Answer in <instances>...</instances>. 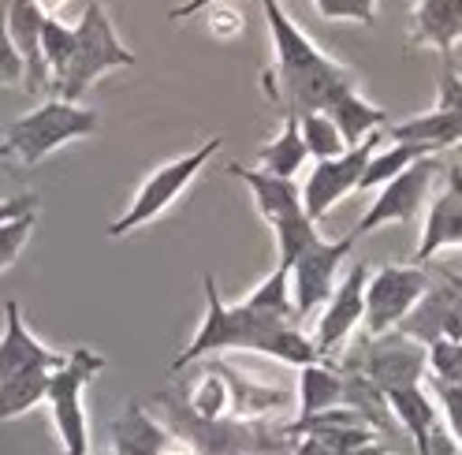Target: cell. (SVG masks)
Returning a JSON list of instances; mask_svg holds the SVG:
<instances>
[{
	"label": "cell",
	"instance_id": "cell-1",
	"mask_svg": "<svg viewBox=\"0 0 462 455\" xmlns=\"http://www.w3.org/2000/svg\"><path fill=\"white\" fill-rule=\"evenodd\" d=\"M262 12L273 38V68L262 87L280 116L325 112L339 94L358 90V75L310 42V34L283 12V0H262Z\"/></svg>",
	"mask_w": 462,
	"mask_h": 455
},
{
	"label": "cell",
	"instance_id": "cell-2",
	"mask_svg": "<svg viewBox=\"0 0 462 455\" xmlns=\"http://www.w3.org/2000/svg\"><path fill=\"white\" fill-rule=\"evenodd\" d=\"M201 288H206V318H201L190 344L176 355L171 369H187V366L209 358V355H220V351H254V355H265V358H280L287 366L317 362L313 339L299 325L273 321L265 314H257V310H250L246 302L227 306L217 292L213 273H206Z\"/></svg>",
	"mask_w": 462,
	"mask_h": 455
},
{
	"label": "cell",
	"instance_id": "cell-3",
	"mask_svg": "<svg viewBox=\"0 0 462 455\" xmlns=\"http://www.w3.org/2000/svg\"><path fill=\"white\" fill-rule=\"evenodd\" d=\"M134 64H138V56L120 42L105 5L101 0H90L75 26V45H71L68 64L52 79V94L60 101H79L105 71L134 68Z\"/></svg>",
	"mask_w": 462,
	"mask_h": 455
},
{
	"label": "cell",
	"instance_id": "cell-4",
	"mask_svg": "<svg viewBox=\"0 0 462 455\" xmlns=\"http://www.w3.org/2000/svg\"><path fill=\"white\" fill-rule=\"evenodd\" d=\"M97 127H101V116L94 108L52 98V101L38 105L34 112L12 120L5 131V142L23 164H42L52 150L68 146L75 138H90V135H97Z\"/></svg>",
	"mask_w": 462,
	"mask_h": 455
},
{
	"label": "cell",
	"instance_id": "cell-5",
	"mask_svg": "<svg viewBox=\"0 0 462 455\" xmlns=\"http://www.w3.org/2000/svg\"><path fill=\"white\" fill-rule=\"evenodd\" d=\"M105 358L90 348H75L64 366H56L49 374L45 388V404L52 411L56 433H60L64 455H90V430H86V407H82V392L97 374H101Z\"/></svg>",
	"mask_w": 462,
	"mask_h": 455
},
{
	"label": "cell",
	"instance_id": "cell-6",
	"mask_svg": "<svg viewBox=\"0 0 462 455\" xmlns=\"http://www.w3.org/2000/svg\"><path fill=\"white\" fill-rule=\"evenodd\" d=\"M220 146H224V138L217 135V138L201 142L198 150H190V153H183V157H176V161L161 164L157 172L138 187V194H134V202L127 206V213H124L120 220L108 224V236L120 239V236H131V232H138V228L153 224L171 202H180V194L198 180V172L209 164V157L220 153Z\"/></svg>",
	"mask_w": 462,
	"mask_h": 455
},
{
	"label": "cell",
	"instance_id": "cell-7",
	"mask_svg": "<svg viewBox=\"0 0 462 455\" xmlns=\"http://www.w3.org/2000/svg\"><path fill=\"white\" fill-rule=\"evenodd\" d=\"M343 366H355L365 381H373L381 392L402 388V385H421L429 374V351L414 344L411 336L399 329L381 336H362L355 351L343 358Z\"/></svg>",
	"mask_w": 462,
	"mask_h": 455
},
{
	"label": "cell",
	"instance_id": "cell-8",
	"mask_svg": "<svg viewBox=\"0 0 462 455\" xmlns=\"http://www.w3.org/2000/svg\"><path fill=\"white\" fill-rule=\"evenodd\" d=\"M381 142H384V127L377 131H369L358 146H346L339 157H328V161H313V172L306 176V183L299 187L302 190V209L313 224H321L325 213L343 202L351 190H358V180L365 172V164L369 157L381 150Z\"/></svg>",
	"mask_w": 462,
	"mask_h": 455
},
{
	"label": "cell",
	"instance_id": "cell-9",
	"mask_svg": "<svg viewBox=\"0 0 462 455\" xmlns=\"http://www.w3.org/2000/svg\"><path fill=\"white\" fill-rule=\"evenodd\" d=\"M429 269L414 265H381L377 273H369L365 280V310H362V325L365 336H381L399 329V321L411 314L414 302L429 288Z\"/></svg>",
	"mask_w": 462,
	"mask_h": 455
},
{
	"label": "cell",
	"instance_id": "cell-10",
	"mask_svg": "<svg viewBox=\"0 0 462 455\" xmlns=\"http://www.w3.org/2000/svg\"><path fill=\"white\" fill-rule=\"evenodd\" d=\"M437 172H440V161H437V153H432V157H418L411 168H402L399 176L381 183L377 202H373L369 213L355 224L351 236L362 239V236L377 232V228H384V224H407V220H414L421 213V206H425Z\"/></svg>",
	"mask_w": 462,
	"mask_h": 455
},
{
	"label": "cell",
	"instance_id": "cell-11",
	"mask_svg": "<svg viewBox=\"0 0 462 455\" xmlns=\"http://www.w3.org/2000/svg\"><path fill=\"white\" fill-rule=\"evenodd\" d=\"M355 236H343L336 243L317 236L306 250H299V258L287 265V280H291V306H295V318H310L317 306H325L332 288H336V273L339 262L355 250Z\"/></svg>",
	"mask_w": 462,
	"mask_h": 455
},
{
	"label": "cell",
	"instance_id": "cell-12",
	"mask_svg": "<svg viewBox=\"0 0 462 455\" xmlns=\"http://www.w3.org/2000/svg\"><path fill=\"white\" fill-rule=\"evenodd\" d=\"M365 280H369V265L365 262H355L351 269L343 273V280L332 288L328 302H325V314L317 321V332L310 336L313 339V351L321 362H328L351 332L362 325V310H365Z\"/></svg>",
	"mask_w": 462,
	"mask_h": 455
},
{
	"label": "cell",
	"instance_id": "cell-13",
	"mask_svg": "<svg viewBox=\"0 0 462 455\" xmlns=\"http://www.w3.org/2000/svg\"><path fill=\"white\" fill-rule=\"evenodd\" d=\"M462 246V168H451L448 183L440 194L429 202L425 228H421V243H418V265L432 262L440 250Z\"/></svg>",
	"mask_w": 462,
	"mask_h": 455
},
{
	"label": "cell",
	"instance_id": "cell-14",
	"mask_svg": "<svg viewBox=\"0 0 462 455\" xmlns=\"http://www.w3.org/2000/svg\"><path fill=\"white\" fill-rule=\"evenodd\" d=\"M8 8V38L23 60V87L38 94L49 90V68L42 60V23L45 12L34 5V0H5Z\"/></svg>",
	"mask_w": 462,
	"mask_h": 455
},
{
	"label": "cell",
	"instance_id": "cell-15",
	"mask_svg": "<svg viewBox=\"0 0 462 455\" xmlns=\"http://www.w3.org/2000/svg\"><path fill=\"white\" fill-rule=\"evenodd\" d=\"M64 358L68 355L45 348L42 339L31 329H26L19 302L8 299L5 302V332H0V381L19 374V369H34V366L56 369V366H64Z\"/></svg>",
	"mask_w": 462,
	"mask_h": 455
},
{
	"label": "cell",
	"instance_id": "cell-16",
	"mask_svg": "<svg viewBox=\"0 0 462 455\" xmlns=\"http://www.w3.org/2000/svg\"><path fill=\"white\" fill-rule=\"evenodd\" d=\"M462 42V0H418L411 12V49H437L444 60Z\"/></svg>",
	"mask_w": 462,
	"mask_h": 455
},
{
	"label": "cell",
	"instance_id": "cell-17",
	"mask_svg": "<svg viewBox=\"0 0 462 455\" xmlns=\"http://www.w3.org/2000/svg\"><path fill=\"white\" fill-rule=\"evenodd\" d=\"M384 400H388V407H392V414L399 422V430L414 441L418 455H432V444H437V437L444 433V425L437 418L432 400L425 395V381L392 388V392H384Z\"/></svg>",
	"mask_w": 462,
	"mask_h": 455
},
{
	"label": "cell",
	"instance_id": "cell-18",
	"mask_svg": "<svg viewBox=\"0 0 462 455\" xmlns=\"http://www.w3.org/2000/svg\"><path fill=\"white\" fill-rule=\"evenodd\" d=\"M227 172L254 194V206L265 217L269 228H276L280 220L295 217V213H306L302 209V190H299L295 180H280V176L262 172V168H243V164H227Z\"/></svg>",
	"mask_w": 462,
	"mask_h": 455
},
{
	"label": "cell",
	"instance_id": "cell-19",
	"mask_svg": "<svg viewBox=\"0 0 462 455\" xmlns=\"http://www.w3.org/2000/svg\"><path fill=\"white\" fill-rule=\"evenodd\" d=\"M384 138L418 142V146H425L429 153L455 150L462 142V116L458 112H448V108H432V112H425V116H414V120H402V124L388 127Z\"/></svg>",
	"mask_w": 462,
	"mask_h": 455
},
{
	"label": "cell",
	"instance_id": "cell-20",
	"mask_svg": "<svg viewBox=\"0 0 462 455\" xmlns=\"http://www.w3.org/2000/svg\"><path fill=\"white\" fill-rule=\"evenodd\" d=\"M171 430L161 425L153 414L142 411V404H127V411L112 422V451L116 455H161Z\"/></svg>",
	"mask_w": 462,
	"mask_h": 455
},
{
	"label": "cell",
	"instance_id": "cell-21",
	"mask_svg": "<svg viewBox=\"0 0 462 455\" xmlns=\"http://www.w3.org/2000/svg\"><path fill=\"white\" fill-rule=\"evenodd\" d=\"M299 411L295 418H313V414H325L332 407H343V374L339 366L332 369L328 362H310L299 366Z\"/></svg>",
	"mask_w": 462,
	"mask_h": 455
},
{
	"label": "cell",
	"instance_id": "cell-22",
	"mask_svg": "<svg viewBox=\"0 0 462 455\" xmlns=\"http://www.w3.org/2000/svg\"><path fill=\"white\" fill-rule=\"evenodd\" d=\"M325 116L336 124V131L343 135L346 146H358V142L369 135V131H377V127H388V112L381 105H373L365 101L358 90H346L339 94L328 108H325Z\"/></svg>",
	"mask_w": 462,
	"mask_h": 455
},
{
	"label": "cell",
	"instance_id": "cell-23",
	"mask_svg": "<svg viewBox=\"0 0 462 455\" xmlns=\"http://www.w3.org/2000/svg\"><path fill=\"white\" fill-rule=\"evenodd\" d=\"M306 161H310V153H306L302 135H299V116H283V131L269 142V146L257 150V164H262V172L280 176V180H295Z\"/></svg>",
	"mask_w": 462,
	"mask_h": 455
},
{
	"label": "cell",
	"instance_id": "cell-24",
	"mask_svg": "<svg viewBox=\"0 0 462 455\" xmlns=\"http://www.w3.org/2000/svg\"><path fill=\"white\" fill-rule=\"evenodd\" d=\"M49 374L52 369H19V374L0 381V422L23 418L26 411H34L38 404H45V388H49Z\"/></svg>",
	"mask_w": 462,
	"mask_h": 455
},
{
	"label": "cell",
	"instance_id": "cell-25",
	"mask_svg": "<svg viewBox=\"0 0 462 455\" xmlns=\"http://www.w3.org/2000/svg\"><path fill=\"white\" fill-rule=\"evenodd\" d=\"M250 310H257V314H265L273 321H283V325H299L295 318V306H291V280H287V269L276 265L257 288L243 299Z\"/></svg>",
	"mask_w": 462,
	"mask_h": 455
},
{
	"label": "cell",
	"instance_id": "cell-26",
	"mask_svg": "<svg viewBox=\"0 0 462 455\" xmlns=\"http://www.w3.org/2000/svg\"><path fill=\"white\" fill-rule=\"evenodd\" d=\"M183 404L198 414V418H227L231 411V392H227V381L220 374L217 358L201 369V377L190 385V392L183 395Z\"/></svg>",
	"mask_w": 462,
	"mask_h": 455
},
{
	"label": "cell",
	"instance_id": "cell-27",
	"mask_svg": "<svg viewBox=\"0 0 462 455\" xmlns=\"http://www.w3.org/2000/svg\"><path fill=\"white\" fill-rule=\"evenodd\" d=\"M418 157H432V153H429L425 146H418V142H392V146H384V150H377V153L369 157L365 172H362V180H358V190L388 183L392 176L402 172V168H411Z\"/></svg>",
	"mask_w": 462,
	"mask_h": 455
},
{
	"label": "cell",
	"instance_id": "cell-28",
	"mask_svg": "<svg viewBox=\"0 0 462 455\" xmlns=\"http://www.w3.org/2000/svg\"><path fill=\"white\" fill-rule=\"evenodd\" d=\"M299 135H302V146H306L310 161H328V157H339L346 150L343 135L336 131V124L325 116V112H306V116H299Z\"/></svg>",
	"mask_w": 462,
	"mask_h": 455
},
{
	"label": "cell",
	"instance_id": "cell-29",
	"mask_svg": "<svg viewBox=\"0 0 462 455\" xmlns=\"http://www.w3.org/2000/svg\"><path fill=\"white\" fill-rule=\"evenodd\" d=\"M71 45H75V26L60 23V15H45V23H42V60L49 68V90H52V79L64 71Z\"/></svg>",
	"mask_w": 462,
	"mask_h": 455
},
{
	"label": "cell",
	"instance_id": "cell-30",
	"mask_svg": "<svg viewBox=\"0 0 462 455\" xmlns=\"http://www.w3.org/2000/svg\"><path fill=\"white\" fill-rule=\"evenodd\" d=\"M425 351H429V377L462 385V339H437Z\"/></svg>",
	"mask_w": 462,
	"mask_h": 455
},
{
	"label": "cell",
	"instance_id": "cell-31",
	"mask_svg": "<svg viewBox=\"0 0 462 455\" xmlns=\"http://www.w3.org/2000/svg\"><path fill=\"white\" fill-rule=\"evenodd\" d=\"M34 224H38V213H23L8 224H0V273L15 265V258L23 254L26 239H31V232H34Z\"/></svg>",
	"mask_w": 462,
	"mask_h": 455
},
{
	"label": "cell",
	"instance_id": "cell-32",
	"mask_svg": "<svg viewBox=\"0 0 462 455\" xmlns=\"http://www.w3.org/2000/svg\"><path fill=\"white\" fill-rule=\"evenodd\" d=\"M381 0H313V8L328 23H373Z\"/></svg>",
	"mask_w": 462,
	"mask_h": 455
},
{
	"label": "cell",
	"instance_id": "cell-33",
	"mask_svg": "<svg viewBox=\"0 0 462 455\" xmlns=\"http://www.w3.org/2000/svg\"><path fill=\"white\" fill-rule=\"evenodd\" d=\"M425 385H429L432 395H437V404L444 407L448 433H451V441H455L458 451H462V385H451V381H440V377H429V374H425Z\"/></svg>",
	"mask_w": 462,
	"mask_h": 455
},
{
	"label": "cell",
	"instance_id": "cell-34",
	"mask_svg": "<svg viewBox=\"0 0 462 455\" xmlns=\"http://www.w3.org/2000/svg\"><path fill=\"white\" fill-rule=\"evenodd\" d=\"M23 82V60L8 38V8L0 0V87H19Z\"/></svg>",
	"mask_w": 462,
	"mask_h": 455
},
{
	"label": "cell",
	"instance_id": "cell-35",
	"mask_svg": "<svg viewBox=\"0 0 462 455\" xmlns=\"http://www.w3.org/2000/svg\"><path fill=\"white\" fill-rule=\"evenodd\" d=\"M437 108H448V112H458L462 116V75L455 71L451 60H444L440 68V82H437Z\"/></svg>",
	"mask_w": 462,
	"mask_h": 455
},
{
	"label": "cell",
	"instance_id": "cell-36",
	"mask_svg": "<svg viewBox=\"0 0 462 455\" xmlns=\"http://www.w3.org/2000/svg\"><path fill=\"white\" fill-rule=\"evenodd\" d=\"M38 209V198L34 194H23V198H8V202H0V224H8L23 213H34Z\"/></svg>",
	"mask_w": 462,
	"mask_h": 455
},
{
	"label": "cell",
	"instance_id": "cell-37",
	"mask_svg": "<svg viewBox=\"0 0 462 455\" xmlns=\"http://www.w3.org/2000/svg\"><path fill=\"white\" fill-rule=\"evenodd\" d=\"M213 5H220V0H187V5H180V8H171L168 12V19H190V15H198V12H206V8H213Z\"/></svg>",
	"mask_w": 462,
	"mask_h": 455
},
{
	"label": "cell",
	"instance_id": "cell-38",
	"mask_svg": "<svg viewBox=\"0 0 462 455\" xmlns=\"http://www.w3.org/2000/svg\"><path fill=\"white\" fill-rule=\"evenodd\" d=\"M34 5H38L45 15H60V12L71 5V0H34Z\"/></svg>",
	"mask_w": 462,
	"mask_h": 455
},
{
	"label": "cell",
	"instance_id": "cell-39",
	"mask_svg": "<svg viewBox=\"0 0 462 455\" xmlns=\"http://www.w3.org/2000/svg\"><path fill=\"white\" fill-rule=\"evenodd\" d=\"M0 157H12V150H8V142L0 138Z\"/></svg>",
	"mask_w": 462,
	"mask_h": 455
},
{
	"label": "cell",
	"instance_id": "cell-40",
	"mask_svg": "<svg viewBox=\"0 0 462 455\" xmlns=\"http://www.w3.org/2000/svg\"><path fill=\"white\" fill-rule=\"evenodd\" d=\"M455 150H458V157H462V142H458V146H455Z\"/></svg>",
	"mask_w": 462,
	"mask_h": 455
},
{
	"label": "cell",
	"instance_id": "cell-41",
	"mask_svg": "<svg viewBox=\"0 0 462 455\" xmlns=\"http://www.w3.org/2000/svg\"><path fill=\"white\" fill-rule=\"evenodd\" d=\"M101 455H116V451H101Z\"/></svg>",
	"mask_w": 462,
	"mask_h": 455
}]
</instances>
